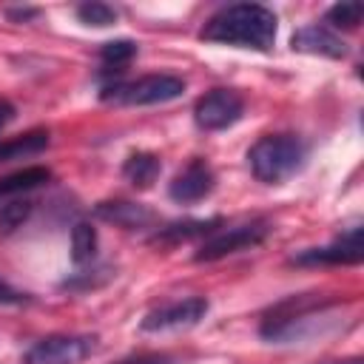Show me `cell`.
<instances>
[{
	"label": "cell",
	"instance_id": "6da1fadb",
	"mask_svg": "<svg viewBox=\"0 0 364 364\" xmlns=\"http://www.w3.org/2000/svg\"><path fill=\"white\" fill-rule=\"evenodd\" d=\"M199 37L208 43H219V46L270 51L276 40V14L259 3L225 6L205 23Z\"/></svg>",
	"mask_w": 364,
	"mask_h": 364
},
{
	"label": "cell",
	"instance_id": "7a4b0ae2",
	"mask_svg": "<svg viewBox=\"0 0 364 364\" xmlns=\"http://www.w3.org/2000/svg\"><path fill=\"white\" fill-rule=\"evenodd\" d=\"M307 159V145L296 134H267L247 151L250 173L264 185H279L293 176Z\"/></svg>",
	"mask_w": 364,
	"mask_h": 364
},
{
	"label": "cell",
	"instance_id": "3957f363",
	"mask_svg": "<svg viewBox=\"0 0 364 364\" xmlns=\"http://www.w3.org/2000/svg\"><path fill=\"white\" fill-rule=\"evenodd\" d=\"M185 80L176 74H145L128 82H111L100 91L105 102L117 105H159L182 97Z\"/></svg>",
	"mask_w": 364,
	"mask_h": 364
},
{
	"label": "cell",
	"instance_id": "277c9868",
	"mask_svg": "<svg viewBox=\"0 0 364 364\" xmlns=\"http://www.w3.org/2000/svg\"><path fill=\"white\" fill-rule=\"evenodd\" d=\"M97 350V336L54 333L23 353V364H80Z\"/></svg>",
	"mask_w": 364,
	"mask_h": 364
},
{
	"label": "cell",
	"instance_id": "5b68a950",
	"mask_svg": "<svg viewBox=\"0 0 364 364\" xmlns=\"http://www.w3.org/2000/svg\"><path fill=\"white\" fill-rule=\"evenodd\" d=\"M267 230H270L267 222H247V225H233V228H225V230H213L199 245V250L193 253V259L196 262H216V259H225L230 253L247 250V247L264 242Z\"/></svg>",
	"mask_w": 364,
	"mask_h": 364
},
{
	"label": "cell",
	"instance_id": "8992f818",
	"mask_svg": "<svg viewBox=\"0 0 364 364\" xmlns=\"http://www.w3.org/2000/svg\"><path fill=\"white\" fill-rule=\"evenodd\" d=\"M208 310H210L208 299H202V296H188V299H179V301H171V304H162V307L151 310V313L139 321V330H142V333L188 330V327H196V324L208 316Z\"/></svg>",
	"mask_w": 364,
	"mask_h": 364
},
{
	"label": "cell",
	"instance_id": "52a82bcc",
	"mask_svg": "<svg viewBox=\"0 0 364 364\" xmlns=\"http://www.w3.org/2000/svg\"><path fill=\"white\" fill-rule=\"evenodd\" d=\"M245 114V100L230 88H213L193 105V119L202 131H225Z\"/></svg>",
	"mask_w": 364,
	"mask_h": 364
},
{
	"label": "cell",
	"instance_id": "ba28073f",
	"mask_svg": "<svg viewBox=\"0 0 364 364\" xmlns=\"http://www.w3.org/2000/svg\"><path fill=\"white\" fill-rule=\"evenodd\" d=\"M364 259V242L361 228H350L336 242L321 247H304L290 256L293 264H358Z\"/></svg>",
	"mask_w": 364,
	"mask_h": 364
},
{
	"label": "cell",
	"instance_id": "9c48e42d",
	"mask_svg": "<svg viewBox=\"0 0 364 364\" xmlns=\"http://www.w3.org/2000/svg\"><path fill=\"white\" fill-rule=\"evenodd\" d=\"M216 185V176L210 171V165L205 159H193L188 162L168 185V196L179 205H193L199 199H205Z\"/></svg>",
	"mask_w": 364,
	"mask_h": 364
},
{
	"label": "cell",
	"instance_id": "30bf717a",
	"mask_svg": "<svg viewBox=\"0 0 364 364\" xmlns=\"http://www.w3.org/2000/svg\"><path fill=\"white\" fill-rule=\"evenodd\" d=\"M293 51L301 54H316V57H330V60H341L347 57V46L338 34H333L324 26H301L296 28V34L290 37Z\"/></svg>",
	"mask_w": 364,
	"mask_h": 364
},
{
	"label": "cell",
	"instance_id": "8fae6325",
	"mask_svg": "<svg viewBox=\"0 0 364 364\" xmlns=\"http://www.w3.org/2000/svg\"><path fill=\"white\" fill-rule=\"evenodd\" d=\"M97 216L105 222H114L119 228H145L154 222V210H148L145 205L136 202H100L97 205Z\"/></svg>",
	"mask_w": 364,
	"mask_h": 364
},
{
	"label": "cell",
	"instance_id": "7c38bea8",
	"mask_svg": "<svg viewBox=\"0 0 364 364\" xmlns=\"http://www.w3.org/2000/svg\"><path fill=\"white\" fill-rule=\"evenodd\" d=\"M51 179V171L43 168V165H28L23 171H14L9 176L0 179V199H14V196H23L40 185H46Z\"/></svg>",
	"mask_w": 364,
	"mask_h": 364
},
{
	"label": "cell",
	"instance_id": "4fadbf2b",
	"mask_svg": "<svg viewBox=\"0 0 364 364\" xmlns=\"http://www.w3.org/2000/svg\"><path fill=\"white\" fill-rule=\"evenodd\" d=\"M159 171H162L159 156H156V154H148V151L131 154V156L125 159V165H122V176H125L134 188H151V185L156 182Z\"/></svg>",
	"mask_w": 364,
	"mask_h": 364
},
{
	"label": "cell",
	"instance_id": "5bb4252c",
	"mask_svg": "<svg viewBox=\"0 0 364 364\" xmlns=\"http://www.w3.org/2000/svg\"><path fill=\"white\" fill-rule=\"evenodd\" d=\"M46 148H48V131H28V134H20L14 139H3L0 142V162L34 156V154H40Z\"/></svg>",
	"mask_w": 364,
	"mask_h": 364
},
{
	"label": "cell",
	"instance_id": "9a60e30c",
	"mask_svg": "<svg viewBox=\"0 0 364 364\" xmlns=\"http://www.w3.org/2000/svg\"><path fill=\"white\" fill-rule=\"evenodd\" d=\"M216 225H219V219H191V222H173V225L162 228V230L156 233V239H162V242H182V239H191V236H210Z\"/></svg>",
	"mask_w": 364,
	"mask_h": 364
},
{
	"label": "cell",
	"instance_id": "2e32d148",
	"mask_svg": "<svg viewBox=\"0 0 364 364\" xmlns=\"http://www.w3.org/2000/svg\"><path fill=\"white\" fill-rule=\"evenodd\" d=\"M97 256V230L88 222H77L71 228V259L74 264H85Z\"/></svg>",
	"mask_w": 364,
	"mask_h": 364
},
{
	"label": "cell",
	"instance_id": "e0dca14e",
	"mask_svg": "<svg viewBox=\"0 0 364 364\" xmlns=\"http://www.w3.org/2000/svg\"><path fill=\"white\" fill-rule=\"evenodd\" d=\"M31 210H34V202L23 199V196H14V199L3 202L0 205V236H9L17 228H23V222L31 216Z\"/></svg>",
	"mask_w": 364,
	"mask_h": 364
},
{
	"label": "cell",
	"instance_id": "ac0fdd59",
	"mask_svg": "<svg viewBox=\"0 0 364 364\" xmlns=\"http://www.w3.org/2000/svg\"><path fill=\"white\" fill-rule=\"evenodd\" d=\"M77 20L94 28H105L111 23H117V9H111L108 3H82L77 6Z\"/></svg>",
	"mask_w": 364,
	"mask_h": 364
},
{
	"label": "cell",
	"instance_id": "d6986e66",
	"mask_svg": "<svg viewBox=\"0 0 364 364\" xmlns=\"http://www.w3.org/2000/svg\"><path fill=\"white\" fill-rule=\"evenodd\" d=\"M136 54V43L134 40H108L102 48H100V57L108 68H119L125 63H131Z\"/></svg>",
	"mask_w": 364,
	"mask_h": 364
},
{
	"label": "cell",
	"instance_id": "ffe728a7",
	"mask_svg": "<svg viewBox=\"0 0 364 364\" xmlns=\"http://www.w3.org/2000/svg\"><path fill=\"white\" fill-rule=\"evenodd\" d=\"M361 14H364V6L361 3H336L327 9V23H333L336 28H355L361 23Z\"/></svg>",
	"mask_w": 364,
	"mask_h": 364
},
{
	"label": "cell",
	"instance_id": "44dd1931",
	"mask_svg": "<svg viewBox=\"0 0 364 364\" xmlns=\"http://www.w3.org/2000/svg\"><path fill=\"white\" fill-rule=\"evenodd\" d=\"M117 364H176V358L173 355H165V353H142V355L122 358Z\"/></svg>",
	"mask_w": 364,
	"mask_h": 364
},
{
	"label": "cell",
	"instance_id": "7402d4cb",
	"mask_svg": "<svg viewBox=\"0 0 364 364\" xmlns=\"http://www.w3.org/2000/svg\"><path fill=\"white\" fill-rule=\"evenodd\" d=\"M23 301H26V293L9 287V284L0 279V304H23Z\"/></svg>",
	"mask_w": 364,
	"mask_h": 364
},
{
	"label": "cell",
	"instance_id": "603a6c76",
	"mask_svg": "<svg viewBox=\"0 0 364 364\" xmlns=\"http://www.w3.org/2000/svg\"><path fill=\"white\" fill-rule=\"evenodd\" d=\"M14 114H17V111H14V105H11L9 100H0V131L14 119Z\"/></svg>",
	"mask_w": 364,
	"mask_h": 364
},
{
	"label": "cell",
	"instance_id": "cb8c5ba5",
	"mask_svg": "<svg viewBox=\"0 0 364 364\" xmlns=\"http://www.w3.org/2000/svg\"><path fill=\"white\" fill-rule=\"evenodd\" d=\"M34 14H37V9H17V11L9 9V17L11 20H26V17H34Z\"/></svg>",
	"mask_w": 364,
	"mask_h": 364
},
{
	"label": "cell",
	"instance_id": "d4e9b609",
	"mask_svg": "<svg viewBox=\"0 0 364 364\" xmlns=\"http://www.w3.org/2000/svg\"><path fill=\"white\" fill-rule=\"evenodd\" d=\"M327 364H361V358H353V361H327Z\"/></svg>",
	"mask_w": 364,
	"mask_h": 364
}]
</instances>
